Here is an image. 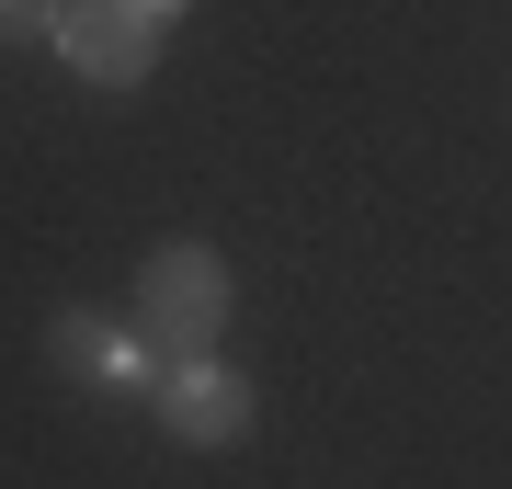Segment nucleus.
<instances>
[{
    "instance_id": "obj_1",
    "label": "nucleus",
    "mask_w": 512,
    "mask_h": 489,
    "mask_svg": "<svg viewBox=\"0 0 512 489\" xmlns=\"http://www.w3.org/2000/svg\"><path fill=\"white\" fill-rule=\"evenodd\" d=\"M137 330H148V353H160V364L217 353V330H228V262L205 251V239L148 251V273H137Z\"/></svg>"
},
{
    "instance_id": "obj_2",
    "label": "nucleus",
    "mask_w": 512,
    "mask_h": 489,
    "mask_svg": "<svg viewBox=\"0 0 512 489\" xmlns=\"http://www.w3.org/2000/svg\"><path fill=\"white\" fill-rule=\"evenodd\" d=\"M57 57H69L92 91H137L148 69H160V23H137L126 0H57Z\"/></svg>"
},
{
    "instance_id": "obj_3",
    "label": "nucleus",
    "mask_w": 512,
    "mask_h": 489,
    "mask_svg": "<svg viewBox=\"0 0 512 489\" xmlns=\"http://www.w3.org/2000/svg\"><path fill=\"white\" fill-rule=\"evenodd\" d=\"M148 410H160V433H171V444H239V433H251V387H239V364H217V353L160 364Z\"/></svg>"
},
{
    "instance_id": "obj_4",
    "label": "nucleus",
    "mask_w": 512,
    "mask_h": 489,
    "mask_svg": "<svg viewBox=\"0 0 512 489\" xmlns=\"http://www.w3.org/2000/svg\"><path fill=\"white\" fill-rule=\"evenodd\" d=\"M46 353L69 364L80 387H103V399H148V387H160V364H148V342H137V330H114V319H92V308H57Z\"/></svg>"
},
{
    "instance_id": "obj_5",
    "label": "nucleus",
    "mask_w": 512,
    "mask_h": 489,
    "mask_svg": "<svg viewBox=\"0 0 512 489\" xmlns=\"http://www.w3.org/2000/svg\"><path fill=\"white\" fill-rule=\"evenodd\" d=\"M57 35V0H0V46H35Z\"/></svg>"
},
{
    "instance_id": "obj_6",
    "label": "nucleus",
    "mask_w": 512,
    "mask_h": 489,
    "mask_svg": "<svg viewBox=\"0 0 512 489\" xmlns=\"http://www.w3.org/2000/svg\"><path fill=\"white\" fill-rule=\"evenodd\" d=\"M126 12H137V23H171V12H183V0H126Z\"/></svg>"
}]
</instances>
